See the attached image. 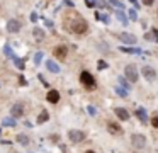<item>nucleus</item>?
Segmentation results:
<instances>
[{
  "instance_id": "nucleus-41",
  "label": "nucleus",
  "mask_w": 158,
  "mask_h": 153,
  "mask_svg": "<svg viewBox=\"0 0 158 153\" xmlns=\"http://www.w3.org/2000/svg\"><path fill=\"white\" fill-rule=\"evenodd\" d=\"M156 54H158V53H156Z\"/></svg>"
},
{
  "instance_id": "nucleus-35",
  "label": "nucleus",
  "mask_w": 158,
  "mask_h": 153,
  "mask_svg": "<svg viewBox=\"0 0 158 153\" xmlns=\"http://www.w3.org/2000/svg\"><path fill=\"white\" fill-rule=\"evenodd\" d=\"M141 2H143V5L150 7V5H153V2H155V0H141Z\"/></svg>"
},
{
  "instance_id": "nucleus-21",
  "label": "nucleus",
  "mask_w": 158,
  "mask_h": 153,
  "mask_svg": "<svg viewBox=\"0 0 158 153\" xmlns=\"http://www.w3.org/2000/svg\"><path fill=\"white\" fill-rule=\"evenodd\" d=\"M49 119V112L48 111H43L41 114H39V117H38V122L39 124H43V122H46Z\"/></svg>"
},
{
  "instance_id": "nucleus-1",
  "label": "nucleus",
  "mask_w": 158,
  "mask_h": 153,
  "mask_svg": "<svg viewBox=\"0 0 158 153\" xmlns=\"http://www.w3.org/2000/svg\"><path fill=\"white\" fill-rule=\"evenodd\" d=\"M66 29H70L75 34H85L89 31V24H87V20L82 15H73L66 22Z\"/></svg>"
},
{
  "instance_id": "nucleus-25",
  "label": "nucleus",
  "mask_w": 158,
  "mask_h": 153,
  "mask_svg": "<svg viewBox=\"0 0 158 153\" xmlns=\"http://www.w3.org/2000/svg\"><path fill=\"white\" fill-rule=\"evenodd\" d=\"M2 124H4V126H14V128H15V119H10V117H5L4 121H2Z\"/></svg>"
},
{
  "instance_id": "nucleus-28",
  "label": "nucleus",
  "mask_w": 158,
  "mask_h": 153,
  "mask_svg": "<svg viewBox=\"0 0 158 153\" xmlns=\"http://www.w3.org/2000/svg\"><path fill=\"white\" fill-rule=\"evenodd\" d=\"M43 56H44V54H43V51H38V53H36V56H34V63L39 65V63H41V60H43Z\"/></svg>"
},
{
  "instance_id": "nucleus-34",
  "label": "nucleus",
  "mask_w": 158,
  "mask_h": 153,
  "mask_svg": "<svg viewBox=\"0 0 158 153\" xmlns=\"http://www.w3.org/2000/svg\"><path fill=\"white\" fill-rule=\"evenodd\" d=\"M129 3H131V5H134V9H139V2H138V0H129Z\"/></svg>"
},
{
  "instance_id": "nucleus-39",
  "label": "nucleus",
  "mask_w": 158,
  "mask_h": 153,
  "mask_svg": "<svg viewBox=\"0 0 158 153\" xmlns=\"http://www.w3.org/2000/svg\"><path fill=\"white\" fill-rule=\"evenodd\" d=\"M19 82H21V85H26V78H24V77L19 78Z\"/></svg>"
},
{
  "instance_id": "nucleus-38",
  "label": "nucleus",
  "mask_w": 158,
  "mask_h": 153,
  "mask_svg": "<svg viewBox=\"0 0 158 153\" xmlns=\"http://www.w3.org/2000/svg\"><path fill=\"white\" fill-rule=\"evenodd\" d=\"M63 3H65L66 7H73V2H72V0H65Z\"/></svg>"
},
{
  "instance_id": "nucleus-22",
  "label": "nucleus",
  "mask_w": 158,
  "mask_h": 153,
  "mask_svg": "<svg viewBox=\"0 0 158 153\" xmlns=\"http://www.w3.org/2000/svg\"><path fill=\"white\" fill-rule=\"evenodd\" d=\"M12 61H14V65L19 68V70H24V61H22L19 56H14V58H12Z\"/></svg>"
},
{
  "instance_id": "nucleus-20",
  "label": "nucleus",
  "mask_w": 158,
  "mask_h": 153,
  "mask_svg": "<svg viewBox=\"0 0 158 153\" xmlns=\"http://www.w3.org/2000/svg\"><path fill=\"white\" fill-rule=\"evenodd\" d=\"M34 37H36V41H43L44 39V31L39 29V27H36L34 29Z\"/></svg>"
},
{
  "instance_id": "nucleus-24",
  "label": "nucleus",
  "mask_w": 158,
  "mask_h": 153,
  "mask_svg": "<svg viewBox=\"0 0 158 153\" xmlns=\"http://www.w3.org/2000/svg\"><path fill=\"white\" fill-rule=\"evenodd\" d=\"M117 80H119L121 87H124V88H126V90H129V82L126 80V77H119V78H117Z\"/></svg>"
},
{
  "instance_id": "nucleus-17",
  "label": "nucleus",
  "mask_w": 158,
  "mask_h": 153,
  "mask_svg": "<svg viewBox=\"0 0 158 153\" xmlns=\"http://www.w3.org/2000/svg\"><path fill=\"white\" fill-rule=\"evenodd\" d=\"M119 49H121V51H124V53H133V54H141V49H139V48H127V46H121Z\"/></svg>"
},
{
  "instance_id": "nucleus-4",
  "label": "nucleus",
  "mask_w": 158,
  "mask_h": 153,
  "mask_svg": "<svg viewBox=\"0 0 158 153\" xmlns=\"http://www.w3.org/2000/svg\"><path fill=\"white\" fill-rule=\"evenodd\" d=\"M131 145L138 150H143L146 146V138L139 133H134V134H131Z\"/></svg>"
},
{
  "instance_id": "nucleus-10",
  "label": "nucleus",
  "mask_w": 158,
  "mask_h": 153,
  "mask_svg": "<svg viewBox=\"0 0 158 153\" xmlns=\"http://www.w3.org/2000/svg\"><path fill=\"white\" fill-rule=\"evenodd\" d=\"M66 54H68V46H63V44H60V46L55 48V56L58 58V60H65Z\"/></svg>"
},
{
  "instance_id": "nucleus-30",
  "label": "nucleus",
  "mask_w": 158,
  "mask_h": 153,
  "mask_svg": "<svg viewBox=\"0 0 158 153\" xmlns=\"http://www.w3.org/2000/svg\"><path fill=\"white\" fill-rule=\"evenodd\" d=\"M99 20H102L104 24H109L110 22V19H109V15H107V14H100V19Z\"/></svg>"
},
{
  "instance_id": "nucleus-37",
  "label": "nucleus",
  "mask_w": 158,
  "mask_h": 153,
  "mask_svg": "<svg viewBox=\"0 0 158 153\" xmlns=\"http://www.w3.org/2000/svg\"><path fill=\"white\" fill-rule=\"evenodd\" d=\"M31 20H32V22H36V20H38V14H36V12L31 14Z\"/></svg>"
},
{
  "instance_id": "nucleus-36",
  "label": "nucleus",
  "mask_w": 158,
  "mask_h": 153,
  "mask_svg": "<svg viewBox=\"0 0 158 153\" xmlns=\"http://www.w3.org/2000/svg\"><path fill=\"white\" fill-rule=\"evenodd\" d=\"M5 53H7V54H9V56H10V58H14V56H15V54H14V53H12V51H10V48H9V46H5Z\"/></svg>"
},
{
  "instance_id": "nucleus-13",
  "label": "nucleus",
  "mask_w": 158,
  "mask_h": 153,
  "mask_svg": "<svg viewBox=\"0 0 158 153\" xmlns=\"http://www.w3.org/2000/svg\"><path fill=\"white\" fill-rule=\"evenodd\" d=\"M134 114H136V117L139 119V121L143 122V124H148V122H150V117H148L146 111H144L143 107H138V109H136V112H134Z\"/></svg>"
},
{
  "instance_id": "nucleus-40",
  "label": "nucleus",
  "mask_w": 158,
  "mask_h": 153,
  "mask_svg": "<svg viewBox=\"0 0 158 153\" xmlns=\"http://www.w3.org/2000/svg\"><path fill=\"white\" fill-rule=\"evenodd\" d=\"M85 153H95V151H92V150H87V151Z\"/></svg>"
},
{
  "instance_id": "nucleus-32",
  "label": "nucleus",
  "mask_w": 158,
  "mask_h": 153,
  "mask_svg": "<svg viewBox=\"0 0 158 153\" xmlns=\"http://www.w3.org/2000/svg\"><path fill=\"white\" fill-rule=\"evenodd\" d=\"M97 68H99V70H104V68H107V63L100 60V61H99V65H97Z\"/></svg>"
},
{
  "instance_id": "nucleus-3",
  "label": "nucleus",
  "mask_w": 158,
  "mask_h": 153,
  "mask_svg": "<svg viewBox=\"0 0 158 153\" xmlns=\"http://www.w3.org/2000/svg\"><path fill=\"white\" fill-rule=\"evenodd\" d=\"M124 77H126V80L129 82V83H136L138 78H139V73H138V68L136 65H126V68H124Z\"/></svg>"
},
{
  "instance_id": "nucleus-7",
  "label": "nucleus",
  "mask_w": 158,
  "mask_h": 153,
  "mask_svg": "<svg viewBox=\"0 0 158 153\" xmlns=\"http://www.w3.org/2000/svg\"><path fill=\"white\" fill-rule=\"evenodd\" d=\"M117 37L126 44H136V41H138V37L134 36V34H131V32H119Z\"/></svg>"
},
{
  "instance_id": "nucleus-11",
  "label": "nucleus",
  "mask_w": 158,
  "mask_h": 153,
  "mask_svg": "<svg viewBox=\"0 0 158 153\" xmlns=\"http://www.w3.org/2000/svg\"><path fill=\"white\" fill-rule=\"evenodd\" d=\"M21 27H22V24L19 22L17 19H10L7 22V31H9V32H19Z\"/></svg>"
},
{
  "instance_id": "nucleus-5",
  "label": "nucleus",
  "mask_w": 158,
  "mask_h": 153,
  "mask_svg": "<svg viewBox=\"0 0 158 153\" xmlns=\"http://www.w3.org/2000/svg\"><path fill=\"white\" fill-rule=\"evenodd\" d=\"M85 133L83 131H78V129H70L68 131V138H70V141H73V143H82L83 139H85Z\"/></svg>"
},
{
  "instance_id": "nucleus-8",
  "label": "nucleus",
  "mask_w": 158,
  "mask_h": 153,
  "mask_svg": "<svg viewBox=\"0 0 158 153\" xmlns=\"http://www.w3.org/2000/svg\"><path fill=\"white\" fill-rule=\"evenodd\" d=\"M10 114H12V117H21V116H24V104L22 102L14 104L10 107Z\"/></svg>"
},
{
  "instance_id": "nucleus-16",
  "label": "nucleus",
  "mask_w": 158,
  "mask_h": 153,
  "mask_svg": "<svg viewBox=\"0 0 158 153\" xmlns=\"http://www.w3.org/2000/svg\"><path fill=\"white\" fill-rule=\"evenodd\" d=\"M46 68H48L51 73H60V66H58V65H56L53 60H48V61H46Z\"/></svg>"
},
{
  "instance_id": "nucleus-14",
  "label": "nucleus",
  "mask_w": 158,
  "mask_h": 153,
  "mask_svg": "<svg viewBox=\"0 0 158 153\" xmlns=\"http://www.w3.org/2000/svg\"><path fill=\"white\" fill-rule=\"evenodd\" d=\"M46 99H48V102H51V104H58L60 102V92L58 90H49L48 94H46Z\"/></svg>"
},
{
  "instance_id": "nucleus-2",
  "label": "nucleus",
  "mask_w": 158,
  "mask_h": 153,
  "mask_svg": "<svg viewBox=\"0 0 158 153\" xmlns=\"http://www.w3.org/2000/svg\"><path fill=\"white\" fill-rule=\"evenodd\" d=\"M80 82H82V85L87 90H94V88L97 87V82H95V78H94V75L87 70H83L82 73H80Z\"/></svg>"
},
{
  "instance_id": "nucleus-33",
  "label": "nucleus",
  "mask_w": 158,
  "mask_h": 153,
  "mask_svg": "<svg viewBox=\"0 0 158 153\" xmlns=\"http://www.w3.org/2000/svg\"><path fill=\"white\" fill-rule=\"evenodd\" d=\"M151 126H153V128H156V129H158V116H155V117L151 119Z\"/></svg>"
},
{
  "instance_id": "nucleus-29",
  "label": "nucleus",
  "mask_w": 158,
  "mask_h": 153,
  "mask_svg": "<svg viewBox=\"0 0 158 153\" xmlns=\"http://www.w3.org/2000/svg\"><path fill=\"white\" fill-rule=\"evenodd\" d=\"M85 5L89 7V9H94V7L97 5V0H85Z\"/></svg>"
},
{
  "instance_id": "nucleus-31",
  "label": "nucleus",
  "mask_w": 158,
  "mask_h": 153,
  "mask_svg": "<svg viewBox=\"0 0 158 153\" xmlns=\"http://www.w3.org/2000/svg\"><path fill=\"white\" fill-rule=\"evenodd\" d=\"M87 111H89L90 116H97V111H95V107H94V105H89V107H87Z\"/></svg>"
},
{
  "instance_id": "nucleus-6",
  "label": "nucleus",
  "mask_w": 158,
  "mask_h": 153,
  "mask_svg": "<svg viewBox=\"0 0 158 153\" xmlns=\"http://www.w3.org/2000/svg\"><path fill=\"white\" fill-rule=\"evenodd\" d=\"M141 73H143V77L146 78L148 82H155V80H156V70H155L153 66H143V68H141Z\"/></svg>"
},
{
  "instance_id": "nucleus-9",
  "label": "nucleus",
  "mask_w": 158,
  "mask_h": 153,
  "mask_svg": "<svg viewBox=\"0 0 158 153\" xmlns=\"http://www.w3.org/2000/svg\"><path fill=\"white\" fill-rule=\"evenodd\" d=\"M107 131H109L110 134H123V126L114 122V121H109L107 122Z\"/></svg>"
},
{
  "instance_id": "nucleus-26",
  "label": "nucleus",
  "mask_w": 158,
  "mask_h": 153,
  "mask_svg": "<svg viewBox=\"0 0 158 153\" xmlns=\"http://www.w3.org/2000/svg\"><path fill=\"white\" fill-rule=\"evenodd\" d=\"M127 17H129V20H138L136 9H129V12H127Z\"/></svg>"
},
{
  "instance_id": "nucleus-19",
  "label": "nucleus",
  "mask_w": 158,
  "mask_h": 153,
  "mask_svg": "<svg viewBox=\"0 0 158 153\" xmlns=\"http://www.w3.org/2000/svg\"><path fill=\"white\" fill-rule=\"evenodd\" d=\"M116 19H119L121 22L124 24V26L127 24V17L124 15V12H123V10H116Z\"/></svg>"
},
{
  "instance_id": "nucleus-18",
  "label": "nucleus",
  "mask_w": 158,
  "mask_h": 153,
  "mask_svg": "<svg viewBox=\"0 0 158 153\" xmlns=\"http://www.w3.org/2000/svg\"><path fill=\"white\" fill-rule=\"evenodd\" d=\"M114 92H116L119 97H127V90L124 87H121V85H116V87H114Z\"/></svg>"
},
{
  "instance_id": "nucleus-23",
  "label": "nucleus",
  "mask_w": 158,
  "mask_h": 153,
  "mask_svg": "<svg viewBox=\"0 0 158 153\" xmlns=\"http://www.w3.org/2000/svg\"><path fill=\"white\" fill-rule=\"evenodd\" d=\"M17 141L21 143V145H29V138L26 134H22V133H21V134H17Z\"/></svg>"
},
{
  "instance_id": "nucleus-27",
  "label": "nucleus",
  "mask_w": 158,
  "mask_h": 153,
  "mask_svg": "<svg viewBox=\"0 0 158 153\" xmlns=\"http://www.w3.org/2000/svg\"><path fill=\"white\" fill-rule=\"evenodd\" d=\"M109 3H110V5H114V7H117V10H123L124 9V5L119 2V0H109Z\"/></svg>"
},
{
  "instance_id": "nucleus-15",
  "label": "nucleus",
  "mask_w": 158,
  "mask_h": 153,
  "mask_svg": "<svg viewBox=\"0 0 158 153\" xmlns=\"http://www.w3.org/2000/svg\"><path fill=\"white\" fill-rule=\"evenodd\" d=\"M144 39L153 41V43H158V29H151L150 32L144 34Z\"/></svg>"
},
{
  "instance_id": "nucleus-12",
  "label": "nucleus",
  "mask_w": 158,
  "mask_h": 153,
  "mask_svg": "<svg viewBox=\"0 0 158 153\" xmlns=\"http://www.w3.org/2000/svg\"><path fill=\"white\" fill-rule=\"evenodd\" d=\"M114 114H116V117L121 119V121H129V112L124 107H116L114 109Z\"/></svg>"
}]
</instances>
